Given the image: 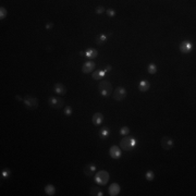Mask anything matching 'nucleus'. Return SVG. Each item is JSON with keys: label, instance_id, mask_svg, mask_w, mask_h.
<instances>
[{"label": "nucleus", "instance_id": "1", "mask_svg": "<svg viewBox=\"0 0 196 196\" xmlns=\"http://www.w3.org/2000/svg\"><path fill=\"white\" fill-rule=\"evenodd\" d=\"M136 145V139L133 136H125L120 141V148L125 152L132 150Z\"/></svg>", "mask_w": 196, "mask_h": 196}, {"label": "nucleus", "instance_id": "2", "mask_svg": "<svg viewBox=\"0 0 196 196\" xmlns=\"http://www.w3.org/2000/svg\"><path fill=\"white\" fill-rule=\"evenodd\" d=\"M112 85L109 81H100L98 84V91L101 94V96L104 97H109L112 94Z\"/></svg>", "mask_w": 196, "mask_h": 196}, {"label": "nucleus", "instance_id": "3", "mask_svg": "<svg viewBox=\"0 0 196 196\" xmlns=\"http://www.w3.org/2000/svg\"><path fill=\"white\" fill-rule=\"evenodd\" d=\"M109 179H110L109 173L106 170H99L95 174V178H94V180H95V182L98 185H106L108 183Z\"/></svg>", "mask_w": 196, "mask_h": 196}, {"label": "nucleus", "instance_id": "4", "mask_svg": "<svg viewBox=\"0 0 196 196\" xmlns=\"http://www.w3.org/2000/svg\"><path fill=\"white\" fill-rule=\"evenodd\" d=\"M23 101H24L26 108L29 110H34L38 107V99L33 95H26L23 98Z\"/></svg>", "mask_w": 196, "mask_h": 196}, {"label": "nucleus", "instance_id": "5", "mask_svg": "<svg viewBox=\"0 0 196 196\" xmlns=\"http://www.w3.org/2000/svg\"><path fill=\"white\" fill-rule=\"evenodd\" d=\"M48 104H49L50 107L56 108V109H60V108L63 107L64 100L60 97H49V99H48Z\"/></svg>", "mask_w": 196, "mask_h": 196}, {"label": "nucleus", "instance_id": "6", "mask_svg": "<svg viewBox=\"0 0 196 196\" xmlns=\"http://www.w3.org/2000/svg\"><path fill=\"white\" fill-rule=\"evenodd\" d=\"M125 97H127V89L124 88V87H121V86L117 87L113 93L114 99L118 101H122L125 99Z\"/></svg>", "mask_w": 196, "mask_h": 196}, {"label": "nucleus", "instance_id": "7", "mask_svg": "<svg viewBox=\"0 0 196 196\" xmlns=\"http://www.w3.org/2000/svg\"><path fill=\"white\" fill-rule=\"evenodd\" d=\"M160 143H161V147L164 150H170V149H172V147L174 145L173 139L169 137V136H164L161 141H160Z\"/></svg>", "mask_w": 196, "mask_h": 196}, {"label": "nucleus", "instance_id": "8", "mask_svg": "<svg viewBox=\"0 0 196 196\" xmlns=\"http://www.w3.org/2000/svg\"><path fill=\"white\" fill-rule=\"evenodd\" d=\"M95 68H96V63L94 61H86L82 66V72L84 74H87V73L93 72L95 70Z\"/></svg>", "mask_w": 196, "mask_h": 196}, {"label": "nucleus", "instance_id": "9", "mask_svg": "<svg viewBox=\"0 0 196 196\" xmlns=\"http://www.w3.org/2000/svg\"><path fill=\"white\" fill-rule=\"evenodd\" d=\"M121 154H122V152H121V148H120V147H118V146H116V145L111 146L110 149H109V155H110L111 158L119 159L121 157Z\"/></svg>", "mask_w": 196, "mask_h": 196}, {"label": "nucleus", "instance_id": "10", "mask_svg": "<svg viewBox=\"0 0 196 196\" xmlns=\"http://www.w3.org/2000/svg\"><path fill=\"white\" fill-rule=\"evenodd\" d=\"M179 48H180L181 52H183V54H189V52L193 49V45H192V43H190V41H184L180 44Z\"/></svg>", "mask_w": 196, "mask_h": 196}, {"label": "nucleus", "instance_id": "11", "mask_svg": "<svg viewBox=\"0 0 196 196\" xmlns=\"http://www.w3.org/2000/svg\"><path fill=\"white\" fill-rule=\"evenodd\" d=\"M96 171V164H87L84 167V173L86 177H93Z\"/></svg>", "mask_w": 196, "mask_h": 196}, {"label": "nucleus", "instance_id": "12", "mask_svg": "<svg viewBox=\"0 0 196 196\" xmlns=\"http://www.w3.org/2000/svg\"><path fill=\"white\" fill-rule=\"evenodd\" d=\"M120 191H121L120 185H119L118 183H112L110 186L108 187V193H109V195H111V196L119 195Z\"/></svg>", "mask_w": 196, "mask_h": 196}, {"label": "nucleus", "instance_id": "13", "mask_svg": "<svg viewBox=\"0 0 196 196\" xmlns=\"http://www.w3.org/2000/svg\"><path fill=\"white\" fill-rule=\"evenodd\" d=\"M102 121H104V116H102L101 112H96V113H94V116H93V118H92V122L94 125H96V127L100 125V124L102 123Z\"/></svg>", "mask_w": 196, "mask_h": 196}, {"label": "nucleus", "instance_id": "14", "mask_svg": "<svg viewBox=\"0 0 196 196\" xmlns=\"http://www.w3.org/2000/svg\"><path fill=\"white\" fill-rule=\"evenodd\" d=\"M54 91L57 93L58 95H66V87L61 83H56L55 84Z\"/></svg>", "mask_w": 196, "mask_h": 196}, {"label": "nucleus", "instance_id": "15", "mask_svg": "<svg viewBox=\"0 0 196 196\" xmlns=\"http://www.w3.org/2000/svg\"><path fill=\"white\" fill-rule=\"evenodd\" d=\"M149 87H150V83L148 82V81H141L139 84V92H142V93H145L147 92L149 89Z\"/></svg>", "mask_w": 196, "mask_h": 196}, {"label": "nucleus", "instance_id": "16", "mask_svg": "<svg viewBox=\"0 0 196 196\" xmlns=\"http://www.w3.org/2000/svg\"><path fill=\"white\" fill-rule=\"evenodd\" d=\"M98 56V51L94 48H89L85 51V57H87L88 59H95Z\"/></svg>", "mask_w": 196, "mask_h": 196}, {"label": "nucleus", "instance_id": "17", "mask_svg": "<svg viewBox=\"0 0 196 196\" xmlns=\"http://www.w3.org/2000/svg\"><path fill=\"white\" fill-rule=\"evenodd\" d=\"M105 75H106V72H105V70H98V71L93 72L92 77L94 80H96V81H99V80L102 79Z\"/></svg>", "mask_w": 196, "mask_h": 196}, {"label": "nucleus", "instance_id": "18", "mask_svg": "<svg viewBox=\"0 0 196 196\" xmlns=\"http://www.w3.org/2000/svg\"><path fill=\"white\" fill-rule=\"evenodd\" d=\"M45 192H46L47 195L52 196V195H55V193H56V187H55L52 184H47V185L45 186Z\"/></svg>", "mask_w": 196, "mask_h": 196}, {"label": "nucleus", "instance_id": "19", "mask_svg": "<svg viewBox=\"0 0 196 196\" xmlns=\"http://www.w3.org/2000/svg\"><path fill=\"white\" fill-rule=\"evenodd\" d=\"M89 194H91L92 196H102V195H104L102 191H101L98 186L92 187V189H91V192H89Z\"/></svg>", "mask_w": 196, "mask_h": 196}, {"label": "nucleus", "instance_id": "20", "mask_svg": "<svg viewBox=\"0 0 196 196\" xmlns=\"http://www.w3.org/2000/svg\"><path fill=\"white\" fill-rule=\"evenodd\" d=\"M108 39V36L106 34H100L99 36H97L96 38V44L98 46H100V45H104V43Z\"/></svg>", "mask_w": 196, "mask_h": 196}, {"label": "nucleus", "instance_id": "21", "mask_svg": "<svg viewBox=\"0 0 196 196\" xmlns=\"http://www.w3.org/2000/svg\"><path fill=\"white\" fill-rule=\"evenodd\" d=\"M109 134H110V131H109V129H107V127H104V129H101L100 132H99V135H100V137L102 139H107L108 136H109Z\"/></svg>", "mask_w": 196, "mask_h": 196}, {"label": "nucleus", "instance_id": "22", "mask_svg": "<svg viewBox=\"0 0 196 196\" xmlns=\"http://www.w3.org/2000/svg\"><path fill=\"white\" fill-rule=\"evenodd\" d=\"M145 177H146V180L147 181H153L154 179H155V173H154V171L148 170L147 172H146Z\"/></svg>", "mask_w": 196, "mask_h": 196}, {"label": "nucleus", "instance_id": "23", "mask_svg": "<svg viewBox=\"0 0 196 196\" xmlns=\"http://www.w3.org/2000/svg\"><path fill=\"white\" fill-rule=\"evenodd\" d=\"M148 73L149 74H155L156 72H157V66L156 64H154V63H150L148 66Z\"/></svg>", "mask_w": 196, "mask_h": 196}, {"label": "nucleus", "instance_id": "24", "mask_svg": "<svg viewBox=\"0 0 196 196\" xmlns=\"http://www.w3.org/2000/svg\"><path fill=\"white\" fill-rule=\"evenodd\" d=\"M130 133V127H122L120 129V134L123 136H127Z\"/></svg>", "mask_w": 196, "mask_h": 196}, {"label": "nucleus", "instance_id": "25", "mask_svg": "<svg viewBox=\"0 0 196 196\" xmlns=\"http://www.w3.org/2000/svg\"><path fill=\"white\" fill-rule=\"evenodd\" d=\"M7 16V9L3 7H0V20L6 19Z\"/></svg>", "mask_w": 196, "mask_h": 196}, {"label": "nucleus", "instance_id": "26", "mask_svg": "<svg viewBox=\"0 0 196 196\" xmlns=\"http://www.w3.org/2000/svg\"><path fill=\"white\" fill-rule=\"evenodd\" d=\"M105 11H106V9H105L102 6L97 7V8L95 9V13H96V14H101V13H104Z\"/></svg>", "mask_w": 196, "mask_h": 196}, {"label": "nucleus", "instance_id": "27", "mask_svg": "<svg viewBox=\"0 0 196 196\" xmlns=\"http://www.w3.org/2000/svg\"><path fill=\"white\" fill-rule=\"evenodd\" d=\"M10 173H11V172H10V170H8V169H4V170L1 171V177H2L3 179H7V178L10 175Z\"/></svg>", "mask_w": 196, "mask_h": 196}, {"label": "nucleus", "instance_id": "28", "mask_svg": "<svg viewBox=\"0 0 196 196\" xmlns=\"http://www.w3.org/2000/svg\"><path fill=\"white\" fill-rule=\"evenodd\" d=\"M106 12H107V14L110 16V18H112V16L116 15V11H114L112 8H110V9H107V10H106Z\"/></svg>", "mask_w": 196, "mask_h": 196}, {"label": "nucleus", "instance_id": "29", "mask_svg": "<svg viewBox=\"0 0 196 196\" xmlns=\"http://www.w3.org/2000/svg\"><path fill=\"white\" fill-rule=\"evenodd\" d=\"M73 112L72 110V107H70V106H68V107H66V109H64V113L66 114V116H71Z\"/></svg>", "mask_w": 196, "mask_h": 196}, {"label": "nucleus", "instance_id": "30", "mask_svg": "<svg viewBox=\"0 0 196 196\" xmlns=\"http://www.w3.org/2000/svg\"><path fill=\"white\" fill-rule=\"evenodd\" d=\"M111 69H112V66H111L110 64H108V66H106V68H105V72H106V73L110 72V71H111Z\"/></svg>", "mask_w": 196, "mask_h": 196}, {"label": "nucleus", "instance_id": "31", "mask_svg": "<svg viewBox=\"0 0 196 196\" xmlns=\"http://www.w3.org/2000/svg\"><path fill=\"white\" fill-rule=\"evenodd\" d=\"M52 26H54V23H48V24L45 25V27H46V29H51Z\"/></svg>", "mask_w": 196, "mask_h": 196}, {"label": "nucleus", "instance_id": "32", "mask_svg": "<svg viewBox=\"0 0 196 196\" xmlns=\"http://www.w3.org/2000/svg\"><path fill=\"white\" fill-rule=\"evenodd\" d=\"M15 98H16V100H20V101L23 100V98L21 97V96H19V95H16V96H15Z\"/></svg>", "mask_w": 196, "mask_h": 196}, {"label": "nucleus", "instance_id": "33", "mask_svg": "<svg viewBox=\"0 0 196 196\" xmlns=\"http://www.w3.org/2000/svg\"><path fill=\"white\" fill-rule=\"evenodd\" d=\"M80 55H81V57L85 56V51H81V52H80Z\"/></svg>", "mask_w": 196, "mask_h": 196}]
</instances>
